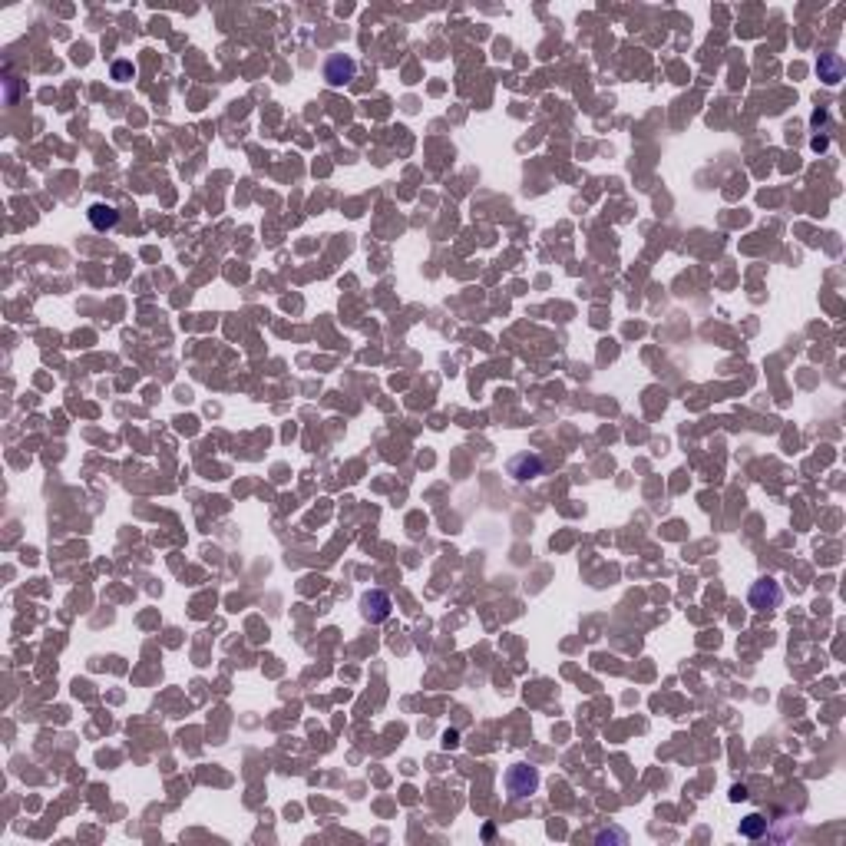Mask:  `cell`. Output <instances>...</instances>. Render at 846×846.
<instances>
[{
  "label": "cell",
  "mask_w": 846,
  "mask_h": 846,
  "mask_svg": "<svg viewBox=\"0 0 846 846\" xmlns=\"http://www.w3.org/2000/svg\"><path fill=\"white\" fill-rule=\"evenodd\" d=\"M89 221H93V229L106 231L119 221V211H116L113 205H93V209H89Z\"/></svg>",
  "instance_id": "obj_6"
},
{
  "label": "cell",
  "mask_w": 846,
  "mask_h": 846,
  "mask_svg": "<svg viewBox=\"0 0 846 846\" xmlns=\"http://www.w3.org/2000/svg\"><path fill=\"white\" fill-rule=\"evenodd\" d=\"M354 60L351 57H344V53H337V57H331L327 60V67H324V79L331 83V87H344V83H351L354 79Z\"/></svg>",
  "instance_id": "obj_3"
},
{
  "label": "cell",
  "mask_w": 846,
  "mask_h": 846,
  "mask_svg": "<svg viewBox=\"0 0 846 846\" xmlns=\"http://www.w3.org/2000/svg\"><path fill=\"white\" fill-rule=\"evenodd\" d=\"M598 843H605V840H625V833H598Z\"/></svg>",
  "instance_id": "obj_9"
},
{
  "label": "cell",
  "mask_w": 846,
  "mask_h": 846,
  "mask_svg": "<svg viewBox=\"0 0 846 846\" xmlns=\"http://www.w3.org/2000/svg\"><path fill=\"white\" fill-rule=\"evenodd\" d=\"M361 605H364V615L370 618V622H384V618L390 615V598H387L384 592H367Z\"/></svg>",
  "instance_id": "obj_4"
},
{
  "label": "cell",
  "mask_w": 846,
  "mask_h": 846,
  "mask_svg": "<svg viewBox=\"0 0 846 846\" xmlns=\"http://www.w3.org/2000/svg\"><path fill=\"white\" fill-rule=\"evenodd\" d=\"M840 77H843V60H840L837 53L820 57V79H823V83H840Z\"/></svg>",
  "instance_id": "obj_7"
},
{
  "label": "cell",
  "mask_w": 846,
  "mask_h": 846,
  "mask_svg": "<svg viewBox=\"0 0 846 846\" xmlns=\"http://www.w3.org/2000/svg\"><path fill=\"white\" fill-rule=\"evenodd\" d=\"M539 473H542V460L539 456H516L510 463V476H516V480H532Z\"/></svg>",
  "instance_id": "obj_5"
},
{
  "label": "cell",
  "mask_w": 846,
  "mask_h": 846,
  "mask_svg": "<svg viewBox=\"0 0 846 846\" xmlns=\"http://www.w3.org/2000/svg\"><path fill=\"white\" fill-rule=\"evenodd\" d=\"M731 797H734V800H744V797H747V790H744V787H734Z\"/></svg>",
  "instance_id": "obj_10"
},
{
  "label": "cell",
  "mask_w": 846,
  "mask_h": 846,
  "mask_svg": "<svg viewBox=\"0 0 846 846\" xmlns=\"http://www.w3.org/2000/svg\"><path fill=\"white\" fill-rule=\"evenodd\" d=\"M750 605L757 608V612L777 608L780 605V586L774 582V578H760V582H754V588H750Z\"/></svg>",
  "instance_id": "obj_2"
},
{
  "label": "cell",
  "mask_w": 846,
  "mask_h": 846,
  "mask_svg": "<svg viewBox=\"0 0 846 846\" xmlns=\"http://www.w3.org/2000/svg\"><path fill=\"white\" fill-rule=\"evenodd\" d=\"M506 787H510L512 797H529L532 790L539 787V774L536 767H526V764H516V767L506 774Z\"/></svg>",
  "instance_id": "obj_1"
},
{
  "label": "cell",
  "mask_w": 846,
  "mask_h": 846,
  "mask_svg": "<svg viewBox=\"0 0 846 846\" xmlns=\"http://www.w3.org/2000/svg\"><path fill=\"white\" fill-rule=\"evenodd\" d=\"M764 830H767V820H760V817H747L740 823V833H744V837H760Z\"/></svg>",
  "instance_id": "obj_8"
}]
</instances>
